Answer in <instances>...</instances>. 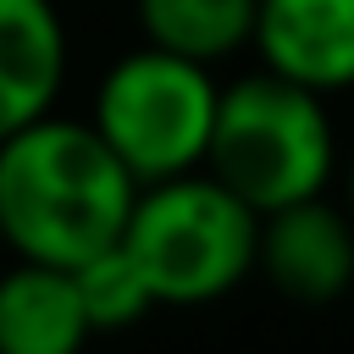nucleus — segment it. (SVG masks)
<instances>
[{"label": "nucleus", "mask_w": 354, "mask_h": 354, "mask_svg": "<svg viewBox=\"0 0 354 354\" xmlns=\"http://www.w3.org/2000/svg\"><path fill=\"white\" fill-rule=\"evenodd\" d=\"M216 100H221V83L210 66L138 44L100 72L88 100V127L144 188V183L205 166Z\"/></svg>", "instance_id": "nucleus-4"}, {"label": "nucleus", "mask_w": 354, "mask_h": 354, "mask_svg": "<svg viewBox=\"0 0 354 354\" xmlns=\"http://www.w3.org/2000/svg\"><path fill=\"white\" fill-rule=\"evenodd\" d=\"M72 288H77V304L88 315V332H122L133 321H144L155 310V293L144 282V271L133 266V254L122 249V238L88 260L72 266Z\"/></svg>", "instance_id": "nucleus-10"}, {"label": "nucleus", "mask_w": 354, "mask_h": 354, "mask_svg": "<svg viewBox=\"0 0 354 354\" xmlns=\"http://www.w3.org/2000/svg\"><path fill=\"white\" fill-rule=\"evenodd\" d=\"M254 6L260 0H133V22L144 44L216 66L249 44Z\"/></svg>", "instance_id": "nucleus-9"}, {"label": "nucleus", "mask_w": 354, "mask_h": 354, "mask_svg": "<svg viewBox=\"0 0 354 354\" xmlns=\"http://www.w3.org/2000/svg\"><path fill=\"white\" fill-rule=\"evenodd\" d=\"M254 243L260 216L205 166L144 183L122 227V249L144 271L155 304H210L232 293L254 271Z\"/></svg>", "instance_id": "nucleus-3"}, {"label": "nucleus", "mask_w": 354, "mask_h": 354, "mask_svg": "<svg viewBox=\"0 0 354 354\" xmlns=\"http://www.w3.org/2000/svg\"><path fill=\"white\" fill-rule=\"evenodd\" d=\"M249 50L310 94H343L354 88V0H260Z\"/></svg>", "instance_id": "nucleus-6"}, {"label": "nucleus", "mask_w": 354, "mask_h": 354, "mask_svg": "<svg viewBox=\"0 0 354 354\" xmlns=\"http://www.w3.org/2000/svg\"><path fill=\"white\" fill-rule=\"evenodd\" d=\"M88 337L72 271L39 260L0 271V354H83Z\"/></svg>", "instance_id": "nucleus-8"}, {"label": "nucleus", "mask_w": 354, "mask_h": 354, "mask_svg": "<svg viewBox=\"0 0 354 354\" xmlns=\"http://www.w3.org/2000/svg\"><path fill=\"white\" fill-rule=\"evenodd\" d=\"M0 249H6V243H0Z\"/></svg>", "instance_id": "nucleus-12"}, {"label": "nucleus", "mask_w": 354, "mask_h": 354, "mask_svg": "<svg viewBox=\"0 0 354 354\" xmlns=\"http://www.w3.org/2000/svg\"><path fill=\"white\" fill-rule=\"evenodd\" d=\"M133 199V171L88 116L44 111L0 138V243L17 260L72 271L122 238Z\"/></svg>", "instance_id": "nucleus-1"}, {"label": "nucleus", "mask_w": 354, "mask_h": 354, "mask_svg": "<svg viewBox=\"0 0 354 354\" xmlns=\"http://www.w3.org/2000/svg\"><path fill=\"white\" fill-rule=\"evenodd\" d=\"M337 166V133L326 94H310L277 72H249L221 88L205 171L227 183L254 216L326 194Z\"/></svg>", "instance_id": "nucleus-2"}, {"label": "nucleus", "mask_w": 354, "mask_h": 354, "mask_svg": "<svg viewBox=\"0 0 354 354\" xmlns=\"http://www.w3.org/2000/svg\"><path fill=\"white\" fill-rule=\"evenodd\" d=\"M254 271L271 277L293 304H332L354 288V216L315 199L282 205L260 216Z\"/></svg>", "instance_id": "nucleus-5"}, {"label": "nucleus", "mask_w": 354, "mask_h": 354, "mask_svg": "<svg viewBox=\"0 0 354 354\" xmlns=\"http://www.w3.org/2000/svg\"><path fill=\"white\" fill-rule=\"evenodd\" d=\"M66 61L72 44L55 0H0V138L55 111Z\"/></svg>", "instance_id": "nucleus-7"}, {"label": "nucleus", "mask_w": 354, "mask_h": 354, "mask_svg": "<svg viewBox=\"0 0 354 354\" xmlns=\"http://www.w3.org/2000/svg\"><path fill=\"white\" fill-rule=\"evenodd\" d=\"M348 216H354V160H348Z\"/></svg>", "instance_id": "nucleus-11"}]
</instances>
